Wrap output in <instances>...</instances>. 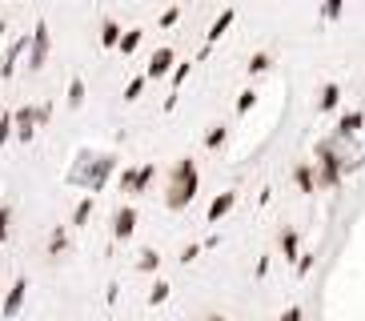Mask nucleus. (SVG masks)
<instances>
[{
    "label": "nucleus",
    "instance_id": "obj_1",
    "mask_svg": "<svg viewBox=\"0 0 365 321\" xmlns=\"http://www.w3.org/2000/svg\"><path fill=\"white\" fill-rule=\"evenodd\" d=\"M113 169H117V157L113 153H81V160L68 169V181L88 189V193H97L113 177Z\"/></svg>",
    "mask_w": 365,
    "mask_h": 321
},
{
    "label": "nucleus",
    "instance_id": "obj_2",
    "mask_svg": "<svg viewBox=\"0 0 365 321\" xmlns=\"http://www.w3.org/2000/svg\"><path fill=\"white\" fill-rule=\"evenodd\" d=\"M197 189H201V181H197V165L189 157H181L177 165H173V177H169V193H165V205L169 209H185V205L197 197Z\"/></svg>",
    "mask_w": 365,
    "mask_h": 321
},
{
    "label": "nucleus",
    "instance_id": "obj_3",
    "mask_svg": "<svg viewBox=\"0 0 365 321\" xmlns=\"http://www.w3.org/2000/svg\"><path fill=\"white\" fill-rule=\"evenodd\" d=\"M153 165H140V169H125V177H120V189L129 193V197H137V193H145L149 189V181H153Z\"/></svg>",
    "mask_w": 365,
    "mask_h": 321
},
{
    "label": "nucleus",
    "instance_id": "obj_4",
    "mask_svg": "<svg viewBox=\"0 0 365 321\" xmlns=\"http://www.w3.org/2000/svg\"><path fill=\"white\" fill-rule=\"evenodd\" d=\"M133 233H137V209L133 205H120L117 217H113V237L117 241H129Z\"/></svg>",
    "mask_w": 365,
    "mask_h": 321
},
{
    "label": "nucleus",
    "instance_id": "obj_5",
    "mask_svg": "<svg viewBox=\"0 0 365 321\" xmlns=\"http://www.w3.org/2000/svg\"><path fill=\"white\" fill-rule=\"evenodd\" d=\"M173 49H157V53L149 56V68H145V76H149V81H157V76H169L173 73Z\"/></svg>",
    "mask_w": 365,
    "mask_h": 321
},
{
    "label": "nucleus",
    "instance_id": "obj_6",
    "mask_svg": "<svg viewBox=\"0 0 365 321\" xmlns=\"http://www.w3.org/2000/svg\"><path fill=\"white\" fill-rule=\"evenodd\" d=\"M233 205H237V193H221V197H213V205H209L205 221H209V225H221L229 213H233Z\"/></svg>",
    "mask_w": 365,
    "mask_h": 321
},
{
    "label": "nucleus",
    "instance_id": "obj_7",
    "mask_svg": "<svg viewBox=\"0 0 365 321\" xmlns=\"http://www.w3.org/2000/svg\"><path fill=\"white\" fill-rule=\"evenodd\" d=\"M44 56H48V24L41 21L36 32H33V56H29V68H41Z\"/></svg>",
    "mask_w": 365,
    "mask_h": 321
},
{
    "label": "nucleus",
    "instance_id": "obj_8",
    "mask_svg": "<svg viewBox=\"0 0 365 321\" xmlns=\"http://www.w3.org/2000/svg\"><path fill=\"white\" fill-rule=\"evenodd\" d=\"M337 177H341V157L322 145V185H337Z\"/></svg>",
    "mask_w": 365,
    "mask_h": 321
},
{
    "label": "nucleus",
    "instance_id": "obj_9",
    "mask_svg": "<svg viewBox=\"0 0 365 321\" xmlns=\"http://www.w3.org/2000/svg\"><path fill=\"white\" fill-rule=\"evenodd\" d=\"M24 293H29V281L16 277V285L4 293V317H16V313L24 310Z\"/></svg>",
    "mask_w": 365,
    "mask_h": 321
},
{
    "label": "nucleus",
    "instance_id": "obj_10",
    "mask_svg": "<svg viewBox=\"0 0 365 321\" xmlns=\"http://www.w3.org/2000/svg\"><path fill=\"white\" fill-rule=\"evenodd\" d=\"M36 125H41L36 108H21V113H16V141H33Z\"/></svg>",
    "mask_w": 365,
    "mask_h": 321
},
{
    "label": "nucleus",
    "instance_id": "obj_11",
    "mask_svg": "<svg viewBox=\"0 0 365 321\" xmlns=\"http://www.w3.org/2000/svg\"><path fill=\"white\" fill-rule=\"evenodd\" d=\"M233 21H237V9H225V12H221V16L213 21V29L205 32V44H217V41H221V36L229 32V24H233Z\"/></svg>",
    "mask_w": 365,
    "mask_h": 321
},
{
    "label": "nucleus",
    "instance_id": "obj_12",
    "mask_svg": "<svg viewBox=\"0 0 365 321\" xmlns=\"http://www.w3.org/2000/svg\"><path fill=\"white\" fill-rule=\"evenodd\" d=\"M361 125H365V117H361V113H345V117L337 121V137H354V133H357Z\"/></svg>",
    "mask_w": 365,
    "mask_h": 321
},
{
    "label": "nucleus",
    "instance_id": "obj_13",
    "mask_svg": "<svg viewBox=\"0 0 365 321\" xmlns=\"http://www.w3.org/2000/svg\"><path fill=\"white\" fill-rule=\"evenodd\" d=\"M120 36H125V29H120L117 21H105V29H101V44H105V49H117Z\"/></svg>",
    "mask_w": 365,
    "mask_h": 321
},
{
    "label": "nucleus",
    "instance_id": "obj_14",
    "mask_svg": "<svg viewBox=\"0 0 365 321\" xmlns=\"http://www.w3.org/2000/svg\"><path fill=\"white\" fill-rule=\"evenodd\" d=\"M140 36H145L140 29H125V36H120V44H117V53L133 56V53H137V44H140Z\"/></svg>",
    "mask_w": 365,
    "mask_h": 321
},
{
    "label": "nucleus",
    "instance_id": "obj_15",
    "mask_svg": "<svg viewBox=\"0 0 365 321\" xmlns=\"http://www.w3.org/2000/svg\"><path fill=\"white\" fill-rule=\"evenodd\" d=\"M68 105H73V108L85 105V81H81V76H73V81H68Z\"/></svg>",
    "mask_w": 365,
    "mask_h": 321
},
{
    "label": "nucleus",
    "instance_id": "obj_16",
    "mask_svg": "<svg viewBox=\"0 0 365 321\" xmlns=\"http://www.w3.org/2000/svg\"><path fill=\"white\" fill-rule=\"evenodd\" d=\"M157 265H161V253H157V249H145V253H140V261H137L140 273H157Z\"/></svg>",
    "mask_w": 365,
    "mask_h": 321
},
{
    "label": "nucleus",
    "instance_id": "obj_17",
    "mask_svg": "<svg viewBox=\"0 0 365 321\" xmlns=\"http://www.w3.org/2000/svg\"><path fill=\"white\" fill-rule=\"evenodd\" d=\"M337 101H341V88H337V85H325V88H322V105H317V108H322V113H329V108H337Z\"/></svg>",
    "mask_w": 365,
    "mask_h": 321
},
{
    "label": "nucleus",
    "instance_id": "obj_18",
    "mask_svg": "<svg viewBox=\"0 0 365 321\" xmlns=\"http://www.w3.org/2000/svg\"><path fill=\"white\" fill-rule=\"evenodd\" d=\"M169 293H173L169 281H157V285L149 289V305H165V301H169Z\"/></svg>",
    "mask_w": 365,
    "mask_h": 321
},
{
    "label": "nucleus",
    "instance_id": "obj_19",
    "mask_svg": "<svg viewBox=\"0 0 365 321\" xmlns=\"http://www.w3.org/2000/svg\"><path fill=\"white\" fill-rule=\"evenodd\" d=\"M24 44H29V41H16V44H12V49H9V56H4V68H0V73H4V76H12V68H16V56L24 53Z\"/></svg>",
    "mask_w": 365,
    "mask_h": 321
},
{
    "label": "nucleus",
    "instance_id": "obj_20",
    "mask_svg": "<svg viewBox=\"0 0 365 321\" xmlns=\"http://www.w3.org/2000/svg\"><path fill=\"white\" fill-rule=\"evenodd\" d=\"M145 85H149V76H133V81H129V88H125V101H140Z\"/></svg>",
    "mask_w": 365,
    "mask_h": 321
},
{
    "label": "nucleus",
    "instance_id": "obj_21",
    "mask_svg": "<svg viewBox=\"0 0 365 321\" xmlns=\"http://www.w3.org/2000/svg\"><path fill=\"white\" fill-rule=\"evenodd\" d=\"M88 217H93V197H85V201L76 205V213H73V225H76V229H81V225H85Z\"/></svg>",
    "mask_w": 365,
    "mask_h": 321
},
{
    "label": "nucleus",
    "instance_id": "obj_22",
    "mask_svg": "<svg viewBox=\"0 0 365 321\" xmlns=\"http://www.w3.org/2000/svg\"><path fill=\"white\" fill-rule=\"evenodd\" d=\"M189 73H193V61H181L177 68H173V88H181L185 81H189Z\"/></svg>",
    "mask_w": 365,
    "mask_h": 321
},
{
    "label": "nucleus",
    "instance_id": "obj_23",
    "mask_svg": "<svg viewBox=\"0 0 365 321\" xmlns=\"http://www.w3.org/2000/svg\"><path fill=\"white\" fill-rule=\"evenodd\" d=\"M253 105H257V88H245V93L237 96V113H249Z\"/></svg>",
    "mask_w": 365,
    "mask_h": 321
},
{
    "label": "nucleus",
    "instance_id": "obj_24",
    "mask_svg": "<svg viewBox=\"0 0 365 321\" xmlns=\"http://www.w3.org/2000/svg\"><path fill=\"white\" fill-rule=\"evenodd\" d=\"M293 177H297V185H301V193H313V185H317V181H313V169H305V165H301V169H297V173H293Z\"/></svg>",
    "mask_w": 365,
    "mask_h": 321
},
{
    "label": "nucleus",
    "instance_id": "obj_25",
    "mask_svg": "<svg viewBox=\"0 0 365 321\" xmlns=\"http://www.w3.org/2000/svg\"><path fill=\"white\" fill-rule=\"evenodd\" d=\"M221 145H225V125H217L213 133L205 137V149H221Z\"/></svg>",
    "mask_w": 365,
    "mask_h": 321
},
{
    "label": "nucleus",
    "instance_id": "obj_26",
    "mask_svg": "<svg viewBox=\"0 0 365 321\" xmlns=\"http://www.w3.org/2000/svg\"><path fill=\"white\" fill-rule=\"evenodd\" d=\"M269 64H273V61H269V53H257L253 61H249V73H253V76H261V73L269 68Z\"/></svg>",
    "mask_w": 365,
    "mask_h": 321
},
{
    "label": "nucleus",
    "instance_id": "obj_27",
    "mask_svg": "<svg viewBox=\"0 0 365 321\" xmlns=\"http://www.w3.org/2000/svg\"><path fill=\"white\" fill-rule=\"evenodd\" d=\"M341 9H345V0H325V21H337V16H341Z\"/></svg>",
    "mask_w": 365,
    "mask_h": 321
},
{
    "label": "nucleus",
    "instance_id": "obj_28",
    "mask_svg": "<svg viewBox=\"0 0 365 321\" xmlns=\"http://www.w3.org/2000/svg\"><path fill=\"white\" fill-rule=\"evenodd\" d=\"M177 21H181V9H177V4L161 12V29H173V24H177Z\"/></svg>",
    "mask_w": 365,
    "mask_h": 321
},
{
    "label": "nucleus",
    "instance_id": "obj_29",
    "mask_svg": "<svg viewBox=\"0 0 365 321\" xmlns=\"http://www.w3.org/2000/svg\"><path fill=\"white\" fill-rule=\"evenodd\" d=\"M12 125H16V117H12V113H4V121H0V145L12 137Z\"/></svg>",
    "mask_w": 365,
    "mask_h": 321
},
{
    "label": "nucleus",
    "instance_id": "obj_30",
    "mask_svg": "<svg viewBox=\"0 0 365 321\" xmlns=\"http://www.w3.org/2000/svg\"><path fill=\"white\" fill-rule=\"evenodd\" d=\"M281 249H285V257H297V233H285V237H281Z\"/></svg>",
    "mask_w": 365,
    "mask_h": 321
},
{
    "label": "nucleus",
    "instance_id": "obj_31",
    "mask_svg": "<svg viewBox=\"0 0 365 321\" xmlns=\"http://www.w3.org/2000/svg\"><path fill=\"white\" fill-rule=\"evenodd\" d=\"M9 209H4V205H0V245H4V241H9Z\"/></svg>",
    "mask_w": 365,
    "mask_h": 321
},
{
    "label": "nucleus",
    "instance_id": "obj_32",
    "mask_svg": "<svg viewBox=\"0 0 365 321\" xmlns=\"http://www.w3.org/2000/svg\"><path fill=\"white\" fill-rule=\"evenodd\" d=\"M48 249H53V253H61V249H65V229H56V233H53V245H48Z\"/></svg>",
    "mask_w": 365,
    "mask_h": 321
},
{
    "label": "nucleus",
    "instance_id": "obj_33",
    "mask_svg": "<svg viewBox=\"0 0 365 321\" xmlns=\"http://www.w3.org/2000/svg\"><path fill=\"white\" fill-rule=\"evenodd\" d=\"M197 253H201V245H185L181 261H185V265H189V261H197Z\"/></svg>",
    "mask_w": 365,
    "mask_h": 321
},
{
    "label": "nucleus",
    "instance_id": "obj_34",
    "mask_svg": "<svg viewBox=\"0 0 365 321\" xmlns=\"http://www.w3.org/2000/svg\"><path fill=\"white\" fill-rule=\"evenodd\" d=\"M281 321H305V317H301V310H285V317H281Z\"/></svg>",
    "mask_w": 365,
    "mask_h": 321
},
{
    "label": "nucleus",
    "instance_id": "obj_35",
    "mask_svg": "<svg viewBox=\"0 0 365 321\" xmlns=\"http://www.w3.org/2000/svg\"><path fill=\"white\" fill-rule=\"evenodd\" d=\"M209 321H229V317H221V313H217V317H209Z\"/></svg>",
    "mask_w": 365,
    "mask_h": 321
}]
</instances>
